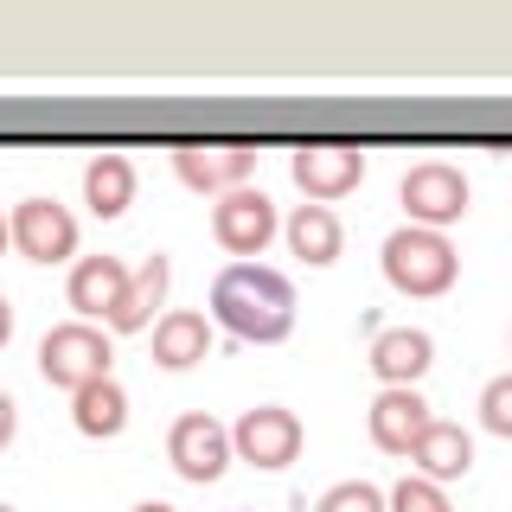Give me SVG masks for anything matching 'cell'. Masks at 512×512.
<instances>
[{"label": "cell", "mask_w": 512, "mask_h": 512, "mask_svg": "<svg viewBox=\"0 0 512 512\" xmlns=\"http://www.w3.org/2000/svg\"><path fill=\"white\" fill-rule=\"evenodd\" d=\"M0 512H13V506H0Z\"/></svg>", "instance_id": "27"}, {"label": "cell", "mask_w": 512, "mask_h": 512, "mask_svg": "<svg viewBox=\"0 0 512 512\" xmlns=\"http://www.w3.org/2000/svg\"><path fill=\"white\" fill-rule=\"evenodd\" d=\"M109 333L103 327H90V320H64V327H52L39 340V372H45V384H58V391H84V384H96V378H109Z\"/></svg>", "instance_id": "3"}, {"label": "cell", "mask_w": 512, "mask_h": 512, "mask_svg": "<svg viewBox=\"0 0 512 512\" xmlns=\"http://www.w3.org/2000/svg\"><path fill=\"white\" fill-rule=\"evenodd\" d=\"M173 167H180V180L192 192H237L250 180L256 167V148H244V141H231V148H199V141H186V148H173Z\"/></svg>", "instance_id": "11"}, {"label": "cell", "mask_w": 512, "mask_h": 512, "mask_svg": "<svg viewBox=\"0 0 512 512\" xmlns=\"http://www.w3.org/2000/svg\"><path fill=\"white\" fill-rule=\"evenodd\" d=\"M436 423L423 404V391L416 384H397V391H378L372 404V442L384 448V455H410L416 442H423V429Z\"/></svg>", "instance_id": "12"}, {"label": "cell", "mask_w": 512, "mask_h": 512, "mask_svg": "<svg viewBox=\"0 0 512 512\" xmlns=\"http://www.w3.org/2000/svg\"><path fill=\"white\" fill-rule=\"evenodd\" d=\"M167 282H173V263H167V256H148V263L135 269V282H128L122 308L109 314V327H116V333H141L154 320V308L167 301Z\"/></svg>", "instance_id": "18"}, {"label": "cell", "mask_w": 512, "mask_h": 512, "mask_svg": "<svg viewBox=\"0 0 512 512\" xmlns=\"http://www.w3.org/2000/svg\"><path fill=\"white\" fill-rule=\"evenodd\" d=\"M314 512H391V500L372 487V480H340L314 500Z\"/></svg>", "instance_id": "20"}, {"label": "cell", "mask_w": 512, "mask_h": 512, "mask_svg": "<svg viewBox=\"0 0 512 512\" xmlns=\"http://www.w3.org/2000/svg\"><path fill=\"white\" fill-rule=\"evenodd\" d=\"M71 416H77V429H84V436H122L128 391H122L116 378H96V384H84V391L71 397Z\"/></svg>", "instance_id": "19"}, {"label": "cell", "mask_w": 512, "mask_h": 512, "mask_svg": "<svg viewBox=\"0 0 512 512\" xmlns=\"http://www.w3.org/2000/svg\"><path fill=\"white\" fill-rule=\"evenodd\" d=\"M288 250H295L301 263H314V269L340 263V250H346L340 218H333L327 205H295V218H288Z\"/></svg>", "instance_id": "16"}, {"label": "cell", "mask_w": 512, "mask_h": 512, "mask_svg": "<svg viewBox=\"0 0 512 512\" xmlns=\"http://www.w3.org/2000/svg\"><path fill=\"white\" fill-rule=\"evenodd\" d=\"M205 352H212V327H205V314L173 308V314L154 320V365H167V372H186V365H199Z\"/></svg>", "instance_id": "14"}, {"label": "cell", "mask_w": 512, "mask_h": 512, "mask_svg": "<svg viewBox=\"0 0 512 512\" xmlns=\"http://www.w3.org/2000/svg\"><path fill=\"white\" fill-rule=\"evenodd\" d=\"M436 365V346H429L423 327H384L372 340V372L384 378V391H397V384H416Z\"/></svg>", "instance_id": "13"}, {"label": "cell", "mask_w": 512, "mask_h": 512, "mask_svg": "<svg viewBox=\"0 0 512 512\" xmlns=\"http://www.w3.org/2000/svg\"><path fill=\"white\" fill-rule=\"evenodd\" d=\"M212 314L237 340L276 346V340H288V327H295V288H288V276H276V269H263V263H231L212 282Z\"/></svg>", "instance_id": "1"}, {"label": "cell", "mask_w": 512, "mask_h": 512, "mask_svg": "<svg viewBox=\"0 0 512 512\" xmlns=\"http://www.w3.org/2000/svg\"><path fill=\"white\" fill-rule=\"evenodd\" d=\"M410 461H416V474H423V480H436V487H442V480H461V474L474 468V442H468V429H461V423H429L423 442L410 448Z\"/></svg>", "instance_id": "15"}, {"label": "cell", "mask_w": 512, "mask_h": 512, "mask_svg": "<svg viewBox=\"0 0 512 512\" xmlns=\"http://www.w3.org/2000/svg\"><path fill=\"white\" fill-rule=\"evenodd\" d=\"M13 231V250L26 256V263H64V256L77 250V218L64 212L58 199H20L7 218Z\"/></svg>", "instance_id": "8"}, {"label": "cell", "mask_w": 512, "mask_h": 512, "mask_svg": "<svg viewBox=\"0 0 512 512\" xmlns=\"http://www.w3.org/2000/svg\"><path fill=\"white\" fill-rule=\"evenodd\" d=\"M7 340H13V301L0 295V346H7Z\"/></svg>", "instance_id": "24"}, {"label": "cell", "mask_w": 512, "mask_h": 512, "mask_svg": "<svg viewBox=\"0 0 512 512\" xmlns=\"http://www.w3.org/2000/svg\"><path fill=\"white\" fill-rule=\"evenodd\" d=\"M231 429L224 423H212L205 410H192V416H180V423L167 429V461L180 468V480H192V487H212V480L231 468Z\"/></svg>", "instance_id": "5"}, {"label": "cell", "mask_w": 512, "mask_h": 512, "mask_svg": "<svg viewBox=\"0 0 512 512\" xmlns=\"http://www.w3.org/2000/svg\"><path fill=\"white\" fill-rule=\"evenodd\" d=\"M288 173H295V186L308 192L314 205H327V199H346V192L365 180V154L346 148V141H320V148H295Z\"/></svg>", "instance_id": "9"}, {"label": "cell", "mask_w": 512, "mask_h": 512, "mask_svg": "<svg viewBox=\"0 0 512 512\" xmlns=\"http://www.w3.org/2000/svg\"><path fill=\"white\" fill-rule=\"evenodd\" d=\"M13 244V231H7V218H0V250H7Z\"/></svg>", "instance_id": "26"}, {"label": "cell", "mask_w": 512, "mask_h": 512, "mask_svg": "<svg viewBox=\"0 0 512 512\" xmlns=\"http://www.w3.org/2000/svg\"><path fill=\"white\" fill-rule=\"evenodd\" d=\"M13 429H20V404H13V397L0 391V448L13 442Z\"/></svg>", "instance_id": "23"}, {"label": "cell", "mask_w": 512, "mask_h": 512, "mask_svg": "<svg viewBox=\"0 0 512 512\" xmlns=\"http://www.w3.org/2000/svg\"><path fill=\"white\" fill-rule=\"evenodd\" d=\"M135 512H173V506H160V500H141V506H135Z\"/></svg>", "instance_id": "25"}, {"label": "cell", "mask_w": 512, "mask_h": 512, "mask_svg": "<svg viewBox=\"0 0 512 512\" xmlns=\"http://www.w3.org/2000/svg\"><path fill=\"white\" fill-rule=\"evenodd\" d=\"M404 212H410V224H423V231L455 224L461 212H468V180H461V167H448V160L410 167L404 173Z\"/></svg>", "instance_id": "7"}, {"label": "cell", "mask_w": 512, "mask_h": 512, "mask_svg": "<svg viewBox=\"0 0 512 512\" xmlns=\"http://www.w3.org/2000/svg\"><path fill=\"white\" fill-rule=\"evenodd\" d=\"M84 205L96 218H122L128 205H135V167H128V154H96L84 167Z\"/></svg>", "instance_id": "17"}, {"label": "cell", "mask_w": 512, "mask_h": 512, "mask_svg": "<svg viewBox=\"0 0 512 512\" xmlns=\"http://www.w3.org/2000/svg\"><path fill=\"white\" fill-rule=\"evenodd\" d=\"M461 256L442 231H423V224H404V231L384 237V276H391L397 295H448L455 288Z\"/></svg>", "instance_id": "2"}, {"label": "cell", "mask_w": 512, "mask_h": 512, "mask_svg": "<svg viewBox=\"0 0 512 512\" xmlns=\"http://www.w3.org/2000/svg\"><path fill=\"white\" fill-rule=\"evenodd\" d=\"M276 231H282V218H276V199L263 186H237L212 205V237L231 256H263Z\"/></svg>", "instance_id": "4"}, {"label": "cell", "mask_w": 512, "mask_h": 512, "mask_svg": "<svg viewBox=\"0 0 512 512\" xmlns=\"http://www.w3.org/2000/svg\"><path fill=\"white\" fill-rule=\"evenodd\" d=\"M391 512H455V506H448V493L436 487V480L410 474V480H397V487H391Z\"/></svg>", "instance_id": "21"}, {"label": "cell", "mask_w": 512, "mask_h": 512, "mask_svg": "<svg viewBox=\"0 0 512 512\" xmlns=\"http://www.w3.org/2000/svg\"><path fill=\"white\" fill-rule=\"evenodd\" d=\"M480 423H487L493 436H512V372H500L480 391Z\"/></svg>", "instance_id": "22"}, {"label": "cell", "mask_w": 512, "mask_h": 512, "mask_svg": "<svg viewBox=\"0 0 512 512\" xmlns=\"http://www.w3.org/2000/svg\"><path fill=\"white\" fill-rule=\"evenodd\" d=\"M231 448H237V461H250V468H288V461L301 455V416L282 410V404H256V410L237 416Z\"/></svg>", "instance_id": "6"}, {"label": "cell", "mask_w": 512, "mask_h": 512, "mask_svg": "<svg viewBox=\"0 0 512 512\" xmlns=\"http://www.w3.org/2000/svg\"><path fill=\"white\" fill-rule=\"evenodd\" d=\"M128 282H135V269H128L122 256H77L71 282H64V301H71L84 320H109L122 308Z\"/></svg>", "instance_id": "10"}]
</instances>
